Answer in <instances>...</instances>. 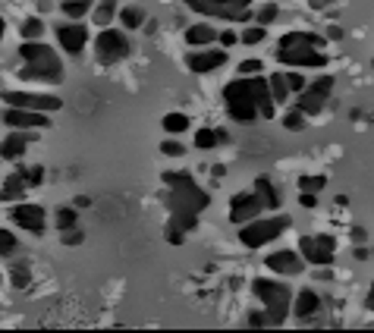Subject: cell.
<instances>
[{
	"instance_id": "cell-11",
	"label": "cell",
	"mask_w": 374,
	"mask_h": 333,
	"mask_svg": "<svg viewBox=\"0 0 374 333\" xmlns=\"http://www.w3.org/2000/svg\"><path fill=\"white\" fill-rule=\"evenodd\" d=\"M3 101L7 107H26V110H60L63 101L57 95H35V91H3Z\"/></svg>"
},
{
	"instance_id": "cell-6",
	"label": "cell",
	"mask_w": 374,
	"mask_h": 333,
	"mask_svg": "<svg viewBox=\"0 0 374 333\" xmlns=\"http://www.w3.org/2000/svg\"><path fill=\"white\" fill-rule=\"evenodd\" d=\"M299 255L305 258V264L312 267H330V261H334V249H337V239L334 236H302L299 239Z\"/></svg>"
},
{
	"instance_id": "cell-49",
	"label": "cell",
	"mask_w": 374,
	"mask_h": 333,
	"mask_svg": "<svg viewBox=\"0 0 374 333\" xmlns=\"http://www.w3.org/2000/svg\"><path fill=\"white\" fill-rule=\"evenodd\" d=\"M217 41H220V44H224V48H233V44H236V41H239V35L226 28V32H220V35H217Z\"/></svg>"
},
{
	"instance_id": "cell-15",
	"label": "cell",
	"mask_w": 374,
	"mask_h": 333,
	"mask_svg": "<svg viewBox=\"0 0 374 333\" xmlns=\"http://www.w3.org/2000/svg\"><path fill=\"white\" fill-rule=\"evenodd\" d=\"M57 41H60V48L66 51V54L79 57L82 51H85V44H89V28L82 26L79 19L63 22V26H57Z\"/></svg>"
},
{
	"instance_id": "cell-10",
	"label": "cell",
	"mask_w": 374,
	"mask_h": 333,
	"mask_svg": "<svg viewBox=\"0 0 374 333\" xmlns=\"http://www.w3.org/2000/svg\"><path fill=\"white\" fill-rule=\"evenodd\" d=\"M186 7L202 16H217V19H230V22L252 19V7H226V3H214V0H186Z\"/></svg>"
},
{
	"instance_id": "cell-53",
	"label": "cell",
	"mask_w": 374,
	"mask_h": 333,
	"mask_svg": "<svg viewBox=\"0 0 374 333\" xmlns=\"http://www.w3.org/2000/svg\"><path fill=\"white\" fill-rule=\"evenodd\" d=\"M365 308H368V312H374V283H371V289H368V299H365Z\"/></svg>"
},
{
	"instance_id": "cell-22",
	"label": "cell",
	"mask_w": 374,
	"mask_h": 333,
	"mask_svg": "<svg viewBox=\"0 0 374 333\" xmlns=\"http://www.w3.org/2000/svg\"><path fill=\"white\" fill-rule=\"evenodd\" d=\"M255 195L261 198V204H265L267 211H277L280 201H283V198H280V192H277V186H274L267 177H258V179H255Z\"/></svg>"
},
{
	"instance_id": "cell-55",
	"label": "cell",
	"mask_w": 374,
	"mask_h": 333,
	"mask_svg": "<svg viewBox=\"0 0 374 333\" xmlns=\"http://www.w3.org/2000/svg\"><path fill=\"white\" fill-rule=\"evenodd\" d=\"M368 255H371V252H368L365 245H359V249H355V258H359V261H365V258H368Z\"/></svg>"
},
{
	"instance_id": "cell-60",
	"label": "cell",
	"mask_w": 374,
	"mask_h": 333,
	"mask_svg": "<svg viewBox=\"0 0 374 333\" xmlns=\"http://www.w3.org/2000/svg\"><path fill=\"white\" fill-rule=\"evenodd\" d=\"M371 255H374V249H371Z\"/></svg>"
},
{
	"instance_id": "cell-23",
	"label": "cell",
	"mask_w": 374,
	"mask_h": 333,
	"mask_svg": "<svg viewBox=\"0 0 374 333\" xmlns=\"http://www.w3.org/2000/svg\"><path fill=\"white\" fill-rule=\"evenodd\" d=\"M186 41H189L192 48H208L211 41H217V32L208 22H195V26L186 28Z\"/></svg>"
},
{
	"instance_id": "cell-13",
	"label": "cell",
	"mask_w": 374,
	"mask_h": 333,
	"mask_svg": "<svg viewBox=\"0 0 374 333\" xmlns=\"http://www.w3.org/2000/svg\"><path fill=\"white\" fill-rule=\"evenodd\" d=\"M10 220L16 226L28 233H44V224H48V214L41 204H32V201H22V204H13V211H10Z\"/></svg>"
},
{
	"instance_id": "cell-27",
	"label": "cell",
	"mask_w": 374,
	"mask_h": 333,
	"mask_svg": "<svg viewBox=\"0 0 374 333\" xmlns=\"http://www.w3.org/2000/svg\"><path fill=\"white\" fill-rule=\"evenodd\" d=\"M19 35H22V41H38L41 35H44V22H41V16H28V19L19 26Z\"/></svg>"
},
{
	"instance_id": "cell-31",
	"label": "cell",
	"mask_w": 374,
	"mask_h": 333,
	"mask_svg": "<svg viewBox=\"0 0 374 333\" xmlns=\"http://www.w3.org/2000/svg\"><path fill=\"white\" fill-rule=\"evenodd\" d=\"M305 120H308V116L302 114L299 107H293V110H290V114L283 116V126H286V129H290V132H302V129H305V126H308Z\"/></svg>"
},
{
	"instance_id": "cell-48",
	"label": "cell",
	"mask_w": 374,
	"mask_h": 333,
	"mask_svg": "<svg viewBox=\"0 0 374 333\" xmlns=\"http://www.w3.org/2000/svg\"><path fill=\"white\" fill-rule=\"evenodd\" d=\"M79 242H82V233L75 226L73 230H63V245H79Z\"/></svg>"
},
{
	"instance_id": "cell-52",
	"label": "cell",
	"mask_w": 374,
	"mask_h": 333,
	"mask_svg": "<svg viewBox=\"0 0 374 333\" xmlns=\"http://www.w3.org/2000/svg\"><path fill=\"white\" fill-rule=\"evenodd\" d=\"M214 3H226V7H249L252 0H214Z\"/></svg>"
},
{
	"instance_id": "cell-56",
	"label": "cell",
	"mask_w": 374,
	"mask_h": 333,
	"mask_svg": "<svg viewBox=\"0 0 374 333\" xmlns=\"http://www.w3.org/2000/svg\"><path fill=\"white\" fill-rule=\"evenodd\" d=\"M51 7H54V3H51V0H38V10H41V13H48Z\"/></svg>"
},
{
	"instance_id": "cell-44",
	"label": "cell",
	"mask_w": 374,
	"mask_h": 333,
	"mask_svg": "<svg viewBox=\"0 0 374 333\" xmlns=\"http://www.w3.org/2000/svg\"><path fill=\"white\" fill-rule=\"evenodd\" d=\"M283 79H286V85H290V91H302V89H305V75H302V73H283Z\"/></svg>"
},
{
	"instance_id": "cell-26",
	"label": "cell",
	"mask_w": 374,
	"mask_h": 333,
	"mask_svg": "<svg viewBox=\"0 0 374 333\" xmlns=\"http://www.w3.org/2000/svg\"><path fill=\"white\" fill-rule=\"evenodd\" d=\"M267 85H271V95H274V104H283V101H290V85H286V79H283V73H274L271 79H267Z\"/></svg>"
},
{
	"instance_id": "cell-47",
	"label": "cell",
	"mask_w": 374,
	"mask_h": 333,
	"mask_svg": "<svg viewBox=\"0 0 374 333\" xmlns=\"http://www.w3.org/2000/svg\"><path fill=\"white\" fill-rule=\"evenodd\" d=\"M44 183V167H32L26 170V186H41Z\"/></svg>"
},
{
	"instance_id": "cell-34",
	"label": "cell",
	"mask_w": 374,
	"mask_h": 333,
	"mask_svg": "<svg viewBox=\"0 0 374 333\" xmlns=\"http://www.w3.org/2000/svg\"><path fill=\"white\" fill-rule=\"evenodd\" d=\"M60 7H63V16H66V19H82V16L91 10V3H69V0H60Z\"/></svg>"
},
{
	"instance_id": "cell-7",
	"label": "cell",
	"mask_w": 374,
	"mask_h": 333,
	"mask_svg": "<svg viewBox=\"0 0 374 333\" xmlns=\"http://www.w3.org/2000/svg\"><path fill=\"white\" fill-rule=\"evenodd\" d=\"M277 60L293 69H324L327 66V54L321 48H312V44H302V48H277Z\"/></svg>"
},
{
	"instance_id": "cell-51",
	"label": "cell",
	"mask_w": 374,
	"mask_h": 333,
	"mask_svg": "<svg viewBox=\"0 0 374 333\" xmlns=\"http://www.w3.org/2000/svg\"><path fill=\"white\" fill-rule=\"evenodd\" d=\"M314 280H330L334 273H330V267H314V273H312Z\"/></svg>"
},
{
	"instance_id": "cell-17",
	"label": "cell",
	"mask_w": 374,
	"mask_h": 333,
	"mask_svg": "<svg viewBox=\"0 0 374 333\" xmlns=\"http://www.w3.org/2000/svg\"><path fill=\"white\" fill-rule=\"evenodd\" d=\"M249 79H252V95H255V104H258L261 120H274V110H277V104H274V95H271V85H267V79H261V75H249Z\"/></svg>"
},
{
	"instance_id": "cell-46",
	"label": "cell",
	"mask_w": 374,
	"mask_h": 333,
	"mask_svg": "<svg viewBox=\"0 0 374 333\" xmlns=\"http://www.w3.org/2000/svg\"><path fill=\"white\" fill-rule=\"evenodd\" d=\"M249 327H274L271 324V314H267V312H252V314H249Z\"/></svg>"
},
{
	"instance_id": "cell-33",
	"label": "cell",
	"mask_w": 374,
	"mask_h": 333,
	"mask_svg": "<svg viewBox=\"0 0 374 333\" xmlns=\"http://www.w3.org/2000/svg\"><path fill=\"white\" fill-rule=\"evenodd\" d=\"M54 220H57V226H60V230H73V226L79 224V214H75V208H60Z\"/></svg>"
},
{
	"instance_id": "cell-32",
	"label": "cell",
	"mask_w": 374,
	"mask_h": 333,
	"mask_svg": "<svg viewBox=\"0 0 374 333\" xmlns=\"http://www.w3.org/2000/svg\"><path fill=\"white\" fill-rule=\"evenodd\" d=\"M195 148H202V151L217 148V132L214 129H198L195 132Z\"/></svg>"
},
{
	"instance_id": "cell-25",
	"label": "cell",
	"mask_w": 374,
	"mask_h": 333,
	"mask_svg": "<svg viewBox=\"0 0 374 333\" xmlns=\"http://www.w3.org/2000/svg\"><path fill=\"white\" fill-rule=\"evenodd\" d=\"M116 13H120V3H116V0H101V3L95 7V13H91V16H95L98 26L107 28L110 22H114V16H116Z\"/></svg>"
},
{
	"instance_id": "cell-37",
	"label": "cell",
	"mask_w": 374,
	"mask_h": 333,
	"mask_svg": "<svg viewBox=\"0 0 374 333\" xmlns=\"http://www.w3.org/2000/svg\"><path fill=\"white\" fill-rule=\"evenodd\" d=\"M170 220L179 226V230H186V233L198 230V214H170Z\"/></svg>"
},
{
	"instance_id": "cell-42",
	"label": "cell",
	"mask_w": 374,
	"mask_h": 333,
	"mask_svg": "<svg viewBox=\"0 0 374 333\" xmlns=\"http://www.w3.org/2000/svg\"><path fill=\"white\" fill-rule=\"evenodd\" d=\"M163 236H167V242H173V245H183L186 242V230H179L177 224H167V233H163Z\"/></svg>"
},
{
	"instance_id": "cell-57",
	"label": "cell",
	"mask_w": 374,
	"mask_h": 333,
	"mask_svg": "<svg viewBox=\"0 0 374 333\" xmlns=\"http://www.w3.org/2000/svg\"><path fill=\"white\" fill-rule=\"evenodd\" d=\"M3 32H7V22H3V16H0V38H3Z\"/></svg>"
},
{
	"instance_id": "cell-39",
	"label": "cell",
	"mask_w": 374,
	"mask_h": 333,
	"mask_svg": "<svg viewBox=\"0 0 374 333\" xmlns=\"http://www.w3.org/2000/svg\"><path fill=\"white\" fill-rule=\"evenodd\" d=\"M13 252H16V236L10 230H0V258H7Z\"/></svg>"
},
{
	"instance_id": "cell-4",
	"label": "cell",
	"mask_w": 374,
	"mask_h": 333,
	"mask_svg": "<svg viewBox=\"0 0 374 333\" xmlns=\"http://www.w3.org/2000/svg\"><path fill=\"white\" fill-rule=\"evenodd\" d=\"M293 224V220L286 217V214H277V217H267V220H249V224L239 226V242L245 249H261V245L274 242L280 233H286V226Z\"/></svg>"
},
{
	"instance_id": "cell-50",
	"label": "cell",
	"mask_w": 374,
	"mask_h": 333,
	"mask_svg": "<svg viewBox=\"0 0 374 333\" xmlns=\"http://www.w3.org/2000/svg\"><path fill=\"white\" fill-rule=\"evenodd\" d=\"M299 204L302 208H314V204H318V195H314V192H299Z\"/></svg>"
},
{
	"instance_id": "cell-41",
	"label": "cell",
	"mask_w": 374,
	"mask_h": 333,
	"mask_svg": "<svg viewBox=\"0 0 374 333\" xmlns=\"http://www.w3.org/2000/svg\"><path fill=\"white\" fill-rule=\"evenodd\" d=\"M192 173L189 170H170V173H163V183L167 186H179V183H189Z\"/></svg>"
},
{
	"instance_id": "cell-35",
	"label": "cell",
	"mask_w": 374,
	"mask_h": 333,
	"mask_svg": "<svg viewBox=\"0 0 374 333\" xmlns=\"http://www.w3.org/2000/svg\"><path fill=\"white\" fill-rule=\"evenodd\" d=\"M277 16H280V10H277V3H265V7H261L258 10V13H255V22H258V26H271V22L274 19H277Z\"/></svg>"
},
{
	"instance_id": "cell-16",
	"label": "cell",
	"mask_w": 374,
	"mask_h": 333,
	"mask_svg": "<svg viewBox=\"0 0 374 333\" xmlns=\"http://www.w3.org/2000/svg\"><path fill=\"white\" fill-rule=\"evenodd\" d=\"M224 63H226V51H217V48H211V51H192V54L186 57V66H189V73H198V75L214 73V69H220Z\"/></svg>"
},
{
	"instance_id": "cell-58",
	"label": "cell",
	"mask_w": 374,
	"mask_h": 333,
	"mask_svg": "<svg viewBox=\"0 0 374 333\" xmlns=\"http://www.w3.org/2000/svg\"><path fill=\"white\" fill-rule=\"evenodd\" d=\"M69 3H91V0H69Z\"/></svg>"
},
{
	"instance_id": "cell-12",
	"label": "cell",
	"mask_w": 374,
	"mask_h": 333,
	"mask_svg": "<svg viewBox=\"0 0 374 333\" xmlns=\"http://www.w3.org/2000/svg\"><path fill=\"white\" fill-rule=\"evenodd\" d=\"M265 211V204H261V198L252 192H236V195L230 198V220L233 224H249V220H255L258 214Z\"/></svg>"
},
{
	"instance_id": "cell-1",
	"label": "cell",
	"mask_w": 374,
	"mask_h": 333,
	"mask_svg": "<svg viewBox=\"0 0 374 333\" xmlns=\"http://www.w3.org/2000/svg\"><path fill=\"white\" fill-rule=\"evenodd\" d=\"M19 57H22V73H19L22 79L44 82V85L63 82V63L48 44H41V41H22Z\"/></svg>"
},
{
	"instance_id": "cell-38",
	"label": "cell",
	"mask_w": 374,
	"mask_h": 333,
	"mask_svg": "<svg viewBox=\"0 0 374 333\" xmlns=\"http://www.w3.org/2000/svg\"><path fill=\"white\" fill-rule=\"evenodd\" d=\"M267 28L265 26H249L242 35H239V41H245V44H258V41H265Z\"/></svg>"
},
{
	"instance_id": "cell-59",
	"label": "cell",
	"mask_w": 374,
	"mask_h": 333,
	"mask_svg": "<svg viewBox=\"0 0 374 333\" xmlns=\"http://www.w3.org/2000/svg\"><path fill=\"white\" fill-rule=\"evenodd\" d=\"M321 3H334V0H321Z\"/></svg>"
},
{
	"instance_id": "cell-28",
	"label": "cell",
	"mask_w": 374,
	"mask_h": 333,
	"mask_svg": "<svg viewBox=\"0 0 374 333\" xmlns=\"http://www.w3.org/2000/svg\"><path fill=\"white\" fill-rule=\"evenodd\" d=\"M116 16H120V22L126 28H142V22H145V10L142 7H123Z\"/></svg>"
},
{
	"instance_id": "cell-20",
	"label": "cell",
	"mask_w": 374,
	"mask_h": 333,
	"mask_svg": "<svg viewBox=\"0 0 374 333\" xmlns=\"http://www.w3.org/2000/svg\"><path fill=\"white\" fill-rule=\"evenodd\" d=\"M26 145H28V136L22 129H13L3 142H0V157L3 161H19L26 154Z\"/></svg>"
},
{
	"instance_id": "cell-19",
	"label": "cell",
	"mask_w": 374,
	"mask_h": 333,
	"mask_svg": "<svg viewBox=\"0 0 374 333\" xmlns=\"http://www.w3.org/2000/svg\"><path fill=\"white\" fill-rule=\"evenodd\" d=\"M321 296L314 293V289H302L299 296H293V314L296 318H312V314L321 312Z\"/></svg>"
},
{
	"instance_id": "cell-14",
	"label": "cell",
	"mask_w": 374,
	"mask_h": 333,
	"mask_svg": "<svg viewBox=\"0 0 374 333\" xmlns=\"http://www.w3.org/2000/svg\"><path fill=\"white\" fill-rule=\"evenodd\" d=\"M3 123H7L10 129H44V126H51L48 114L44 110H26V107H7V114H3Z\"/></svg>"
},
{
	"instance_id": "cell-21",
	"label": "cell",
	"mask_w": 374,
	"mask_h": 333,
	"mask_svg": "<svg viewBox=\"0 0 374 333\" xmlns=\"http://www.w3.org/2000/svg\"><path fill=\"white\" fill-rule=\"evenodd\" d=\"M302 44H312V48H327V38L324 35H314V32H286L280 38L277 48H302Z\"/></svg>"
},
{
	"instance_id": "cell-9",
	"label": "cell",
	"mask_w": 374,
	"mask_h": 333,
	"mask_svg": "<svg viewBox=\"0 0 374 333\" xmlns=\"http://www.w3.org/2000/svg\"><path fill=\"white\" fill-rule=\"evenodd\" d=\"M265 267L277 277H299V273H305V258L296 249H277L265 258Z\"/></svg>"
},
{
	"instance_id": "cell-40",
	"label": "cell",
	"mask_w": 374,
	"mask_h": 333,
	"mask_svg": "<svg viewBox=\"0 0 374 333\" xmlns=\"http://www.w3.org/2000/svg\"><path fill=\"white\" fill-rule=\"evenodd\" d=\"M10 273H13V277H10V280H13V286H16V289H26V286H28V280H32V273H28V267H26V264H16Z\"/></svg>"
},
{
	"instance_id": "cell-18",
	"label": "cell",
	"mask_w": 374,
	"mask_h": 333,
	"mask_svg": "<svg viewBox=\"0 0 374 333\" xmlns=\"http://www.w3.org/2000/svg\"><path fill=\"white\" fill-rule=\"evenodd\" d=\"M26 170L22 167H16L13 173H7V179H3V186H0V201H19L22 195H26Z\"/></svg>"
},
{
	"instance_id": "cell-30",
	"label": "cell",
	"mask_w": 374,
	"mask_h": 333,
	"mask_svg": "<svg viewBox=\"0 0 374 333\" xmlns=\"http://www.w3.org/2000/svg\"><path fill=\"white\" fill-rule=\"evenodd\" d=\"M324 186H327V177L324 173H318V177H312V173H305V177H299V192H324Z\"/></svg>"
},
{
	"instance_id": "cell-36",
	"label": "cell",
	"mask_w": 374,
	"mask_h": 333,
	"mask_svg": "<svg viewBox=\"0 0 374 333\" xmlns=\"http://www.w3.org/2000/svg\"><path fill=\"white\" fill-rule=\"evenodd\" d=\"M308 89H312V91H318L321 98H327V95H330V91H334V75H324V73H321L318 79H314L312 85H308Z\"/></svg>"
},
{
	"instance_id": "cell-45",
	"label": "cell",
	"mask_w": 374,
	"mask_h": 333,
	"mask_svg": "<svg viewBox=\"0 0 374 333\" xmlns=\"http://www.w3.org/2000/svg\"><path fill=\"white\" fill-rule=\"evenodd\" d=\"M261 69H265L261 60H242L239 63V75H255V73H261Z\"/></svg>"
},
{
	"instance_id": "cell-5",
	"label": "cell",
	"mask_w": 374,
	"mask_h": 333,
	"mask_svg": "<svg viewBox=\"0 0 374 333\" xmlns=\"http://www.w3.org/2000/svg\"><path fill=\"white\" fill-rule=\"evenodd\" d=\"M163 201H167V211L170 214H202L211 204V195L204 189H198L195 179H189V183L170 186V192H167Z\"/></svg>"
},
{
	"instance_id": "cell-54",
	"label": "cell",
	"mask_w": 374,
	"mask_h": 333,
	"mask_svg": "<svg viewBox=\"0 0 374 333\" xmlns=\"http://www.w3.org/2000/svg\"><path fill=\"white\" fill-rule=\"evenodd\" d=\"M89 204H91L89 195H79V198H75V208H89Z\"/></svg>"
},
{
	"instance_id": "cell-24",
	"label": "cell",
	"mask_w": 374,
	"mask_h": 333,
	"mask_svg": "<svg viewBox=\"0 0 374 333\" xmlns=\"http://www.w3.org/2000/svg\"><path fill=\"white\" fill-rule=\"evenodd\" d=\"M324 104H327V98H321L318 91H312L308 85L299 91V98H296V107H299L305 116H318L321 110H324Z\"/></svg>"
},
{
	"instance_id": "cell-29",
	"label": "cell",
	"mask_w": 374,
	"mask_h": 333,
	"mask_svg": "<svg viewBox=\"0 0 374 333\" xmlns=\"http://www.w3.org/2000/svg\"><path fill=\"white\" fill-rule=\"evenodd\" d=\"M161 123H163V129L170 132V136H179V132L189 129V116L186 114H167Z\"/></svg>"
},
{
	"instance_id": "cell-43",
	"label": "cell",
	"mask_w": 374,
	"mask_h": 333,
	"mask_svg": "<svg viewBox=\"0 0 374 333\" xmlns=\"http://www.w3.org/2000/svg\"><path fill=\"white\" fill-rule=\"evenodd\" d=\"M161 151H163L167 157H183V154H186V148L177 142V138H167V142L161 145Z\"/></svg>"
},
{
	"instance_id": "cell-2",
	"label": "cell",
	"mask_w": 374,
	"mask_h": 333,
	"mask_svg": "<svg viewBox=\"0 0 374 333\" xmlns=\"http://www.w3.org/2000/svg\"><path fill=\"white\" fill-rule=\"evenodd\" d=\"M252 293H255V299H261L265 312L271 314L274 327H280L290 318V312H293V289H290L283 280L258 277V280H252Z\"/></svg>"
},
{
	"instance_id": "cell-8",
	"label": "cell",
	"mask_w": 374,
	"mask_h": 333,
	"mask_svg": "<svg viewBox=\"0 0 374 333\" xmlns=\"http://www.w3.org/2000/svg\"><path fill=\"white\" fill-rule=\"evenodd\" d=\"M95 54L101 63H116L130 54V41H126L123 32H116V28H104L95 41Z\"/></svg>"
},
{
	"instance_id": "cell-3",
	"label": "cell",
	"mask_w": 374,
	"mask_h": 333,
	"mask_svg": "<svg viewBox=\"0 0 374 333\" xmlns=\"http://www.w3.org/2000/svg\"><path fill=\"white\" fill-rule=\"evenodd\" d=\"M224 104H226L230 120H236V123H255L261 116L258 104H255V95H252V79H249V75H239V79H233L230 85H224Z\"/></svg>"
}]
</instances>
